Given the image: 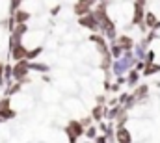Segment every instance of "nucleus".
Returning <instances> with one entry per match:
<instances>
[{"mask_svg":"<svg viewBox=\"0 0 160 143\" xmlns=\"http://www.w3.org/2000/svg\"><path fill=\"white\" fill-rule=\"evenodd\" d=\"M119 141L121 143H128V134H127V132H123V130L119 132Z\"/></svg>","mask_w":160,"mask_h":143,"instance_id":"obj_1","label":"nucleus"},{"mask_svg":"<svg viewBox=\"0 0 160 143\" xmlns=\"http://www.w3.org/2000/svg\"><path fill=\"white\" fill-rule=\"evenodd\" d=\"M26 54H24V48H17L15 50V58H24Z\"/></svg>","mask_w":160,"mask_h":143,"instance_id":"obj_2","label":"nucleus"},{"mask_svg":"<svg viewBox=\"0 0 160 143\" xmlns=\"http://www.w3.org/2000/svg\"><path fill=\"white\" fill-rule=\"evenodd\" d=\"M142 2H143V0H138V4H142Z\"/></svg>","mask_w":160,"mask_h":143,"instance_id":"obj_3","label":"nucleus"}]
</instances>
